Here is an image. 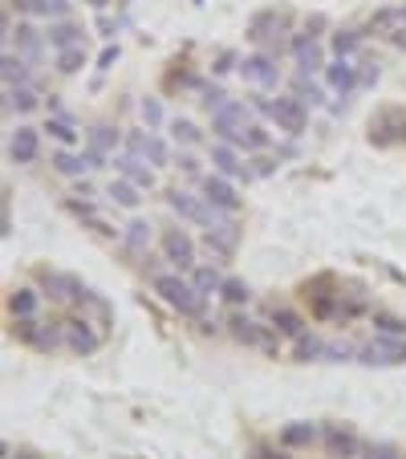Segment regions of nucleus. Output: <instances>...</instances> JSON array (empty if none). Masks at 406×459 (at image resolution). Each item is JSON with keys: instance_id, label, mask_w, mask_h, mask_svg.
<instances>
[{"instance_id": "4468645a", "label": "nucleus", "mask_w": 406, "mask_h": 459, "mask_svg": "<svg viewBox=\"0 0 406 459\" xmlns=\"http://www.w3.org/2000/svg\"><path fill=\"white\" fill-rule=\"evenodd\" d=\"M248 126V106L244 102H236V98H228L220 110H212V131L220 142H236V134Z\"/></svg>"}, {"instance_id": "1a4fd4ad", "label": "nucleus", "mask_w": 406, "mask_h": 459, "mask_svg": "<svg viewBox=\"0 0 406 459\" xmlns=\"http://www.w3.org/2000/svg\"><path fill=\"white\" fill-rule=\"evenodd\" d=\"M228 334L236 337V342H244V345H257V350H268V353H276V329L273 326H260V321H252L248 313H228Z\"/></svg>"}, {"instance_id": "dca6fc26", "label": "nucleus", "mask_w": 406, "mask_h": 459, "mask_svg": "<svg viewBox=\"0 0 406 459\" xmlns=\"http://www.w3.org/2000/svg\"><path fill=\"white\" fill-rule=\"evenodd\" d=\"M289 49H292V62H297V73L300 78H313V73H321L326 70V57H321V45L313 41L309 33H297L289 41Z\"/></svg>"}, {"instance_id": "603ef678", "label": "nucleus", "mask_w": 406, "mask_h": 459, "mask_svg": "<svg viewBox=\"0 0 406 459\" xmlns=\"http://www.w3.org/2000/svg\"><path fill=\"white\" fill-rule=\"evenodd\" d=\"M321 29H326V17H321V13H313V17L305 21V29H300V33H309L313 41H317V37H321Z\"/></svg>"}, {"instance_id": "ea45409f", "label": "nucleus", "mask_w": 406, "mask_h": 459, "mask_svg": "<svg viewBox=\"0 0 406 459\" xmlns=\"http://www.w3.org/2000/svg\"><path fill=\"white\" fill-rule=\"evenodd\" d=\"M297 358H300V362H326V342H321V337H313V334L297 337Z\"/></svg>"}, {"instance_id": "b1692460", "label": "nucleus", "mask_w": 406, "mask_h": 459, "mask_svg": "<svg viewBox=\"0 0 406 459\" xmlns=\"http://www.w3.org/2000/svg\"><path fill=\"white\" fill-rule=\"evenodd\" d=\"M118 167V175L123 179H131L134 187H142V191H150V187L159 183V175H155V167H147V163L139 159V155H131V150H126V155H114V159H110Z\"/></svg>"}, {"instance_id": "423d86ee", "label": "nucleus", "mask_w": 406, "mask_h": 459, "mask_svg": "<svg viewBox=\"0 0 406 459\" xmlns=\"http://www.w3.org/2000/svg\"><path fill=\"white\" fill-rule=\"evenodd\" d=\"M102 342H106V334H102V329H97L81 310L65 318V350H70V353H78V358H89V353L102 350Z\"/></svg>"}, {"instance_id": "f03ea898", "label": "nucleus", "mask_w": 406, "mask_h": 459, "mask_svg": "<svg viewBox=\"0 0 406 459\" xmlns=\"http://www.w3.org/2000/svg\"><path fill=\"white\" fill-rule=\"evenodd\" d=\"M252 110H260L265 118H273L276 131L284 134H300L305 131V123H309V110H305V102L300 98H265V89H257L252 94Z\"/></svg>"}, {"instance_id": "f704fd0d", "label": "nucleus", "mask_w": 406, "mask_h": 459, "mask_svg": "<svg viewBox=\"0 0 406 459\" xmlns=\"http://www.w3.org/2000/svg\"><path fill=\"white\" fill-rule=\"evenodd\" d=\"M81 313H86V318L94 321L102 334H110V326H114V310H110V301L102 297V293H89V301L81 305Z\"/></svg>"}, {"instance_id": "4be33fe9", "label": "nucleus", "mask_w": 406, "mask_h": 459, "mask_svg": "<svg viewBox=\"0 0 406 459\" xmlns=\"http://www.w3.org/2000/svg\"><path fill=\"white\" fill-rule=\"evenodd\" d=\"M398 139H406V115L402 110H382L370 123V142L390 147V142H398Z\"/></svg>"}, {"instance_id": "e433bc0d", "label": "nucleus", "mask_w": 406, "mask_h": 459, "mask_svg": "<svg viewBox=\"0 0 406 459\" xmlns=\"http://www.w3.org/2000/svg\"><path fill=\"white\" fill-rule=\"evenodd\" d=\"M106 195H110V203H118V208H131V212L142 203V187H134L131 179H123V175H118L114 183L106 187Z\"/></svg>"}, {"instance_id": "72a5a7b5", "label": "nucleus", "mask_w": 406, "mask_h": 459, "mask_svg": "<svg viewBox=\"0 0 406 459\" xmlns=\"http://www.w3.org/2000/svg\"><path fill=\"white\" fill-rule=\"evenodd\" d=\"M362 41H366L362 29H334L329 49H334V57H358L362 54Z\"/></svg>"}, {"instance_id": "5fc2aeb1", "label": "nucleus", "mask_w": 406, "mask_h": 459, "mask_svg": "<svg viewBox=\"0 0 406 459\" xmlns=\"http://www.w3.org/2000/svg\"><path fill=\"white\" fill-rule=\"evenodd\" d=\"M114 62H118V45H106V49H102V57H97V70H110Z\"/></svg>"}, {"instance_id": "4c0bfd02", "label": "nucleus", "mask_w": 406, "mask_h": 459, "mask_svg": "<svg viewBox=\"0 0 406 459\" xmlns=\"http://www.w3.org/2000/svg\"><path fill=\"white\" fill-rule=\"evenodd\" d=\"M54 62H57V73H65V78H73V73H81L86 70V45H78V49H62V54H54Z\"/></svg>"}, {"instance_id": "a18cd8bd", "label": "nucleus", "mask_w": 406, "mask_h": 459, "mask_svg": "<svg viewBox=\"0 0 406 459\" xmlns=\"http://www.w3.org/2000/svg\"><path fill=\"white\" fill-rule=\"evenodd\" d=\"M292 98H300L305 106H321V102H326V94H321L309 78H300V73H297V81H292Z\"/></svg>"}, {"instance_id": "6e6552de", "label": "nucleus", "mask_w": 406, "mask_h": 459, "mask_svg": "<svg viewBox=\"0 0 406 459\" xmlns=\"http://www.w3.org/2000/svg\"><path fill=\"white\" fill-rule=\"evenodd\" d=\"M167 208L179 216V220L199 224L203 232H207L216 220H220V216L207 208V200H203V195H191V191H183V187H171V191H167Z\"/></svg>"}, {"instance_id": "7c9ffc66", "label": "nucleus", "mask_w": 406, "mask_h": 459, "mask_svg": "<svg viewBox=\"0 0 406 459\" xmlns=\"http://www.w3.org/2000/svg\"><path fill=\"white\" fill-rule=\"evenodd\" d=\"M37 106H41L37 86H4V110L9 115H33Z\"/></svg>"}, {"instance_id": "bb28decb", "label": "nucleus", "mask_w": 406, "mask_h": 459, "mask_svg": "<svg viewBox=\"0 0 406 459\" xmlns=\"http://www.w3.org/2000/svg\"><path fill=\"white\" fill-rule=\"evenodd\" d=\"M41 297H45V293H37L33 285H17V289L9 293V318L13 321L37 318V313H41Z\"/></svg>"}, {"instance_id": "c03bdc74", "label": "nucleus", "mask_w": 406, "mask_h": 459, "mask_svg": "<svg viewBox=\"0 0 406 459\" xmlns=\"http://www.w3.org/2000/svg\"><path fill=\"white\" fill-rule=\"evenodd\" d=\"M374 334H390V337H406V321L394 318V313H370Z\"/></svg>"}, {"instance_id": "c85d7f7f", "label": "nucleus", "mask_w": 406, "mask_h": 459, "mask_svg": "<svg viewBox=\"0 0 406 459\" xmlns=\"http://www.w3.org/2000/svg\"><path fill=\"white\" fill-rule=\"evenodd\" d=\"M0 73H4V86H33V62H25L13 49H4L0 57Z\"/></svg>"}, {"instance_id": "f8f14e48", "label": "nucleus", "mask_w": 406, "mask_h": 459, "mask_svg": "<svg viewBox=\"0 0 406 459\" xmlns=\"http://www.w3.org/2000/svg\"><path fill=\"white\" fill-rule=\"evenodd\" d=\"M240 78L252 81L257 89H276V81H281L276 54H268V49H260V54H248L244 62H240Z\"/></svg>"}, {"instance_id": "39448f33", "label": "nucleus", "mask_w": 406, "mask_h": 459, "mask_svg": "<svg viewBox=\"0 0 406 459\" xmlns=\"http://www.w3.org/2000/svg\"><path fill=\"white\" fill-rule=\"evenodd\" d=\"M4 41H9L13 54H21L25 62H41L45 49H49V41H45V29H37L33 21H21V25H13L9 17H4Z\"/></svg>"}, {"instance_id": "412c9836", "label": "nucleus", "mask_w": 406, "mask_h": 459, "mask_svg": "<svg viewBox=\"0 0 406 459\" xmlns=\"http://www.w3.org/2000/svg\"><path fill=\"white\" fill-rule=\"evenodd\" d=\"M45 41H49L54 54L78 49V45H86V29H81L78 21H49V25H45Z\"/></svg>"}, {"instance_id": "c9c22d12", "label": "nucleus", "mask_w": 406, "mask_h": 459, "mask_svg": "<svg viewBox=\"0 0 406 459\" xmlns=\"http://www.w3.org/2000/svg\"><path fill=\"white\" fill-rule=\"evenodd\" d=\"M118 142H123V134L114 131V126H94V131H89V147L86 150H94V155H102V159H114V147Z\"/></svg>"}, {"instance_id": "5701e85b", "label": "nucleus", "mask_w": 406, "mask_h": 459, "mask_svg": "<svg viewBox=\"0 0 406 459\" xmlns=\"http://www.w3.org/2000/svg\"><path fill=\"white\" fill-rule=\"evenodd\" d=\"M321 443H326L337 459H353L358 451H362V439H358L350 427H342V423H326V427H321Z\"/></svg>"}, {"instance_id": "bf43d9fd", "label": "nucleus", "mask_w": 406, "mask_h": 459, "mask_svg": "<svg viewBox=\"0 0 406 459\" xmlns=\"http://www.w3.org/2000/svg\"><path fill=\"white\" fill-rule=\"evenodd\" d=\"M248 459H289V455H281V451H265V447H257Z\"/></svg>"}, {"instance_id": "58836bf2", "label": "nucleus", "mask_w": 406, "mask_h": 459, "mask_svg": "<svg viewBox=\"0 0 406 459\" xmlns=\"http://www.w3.org/2000/svg\"><path fill=\"white\" fill-rule=\"evenodd\" d=\"M171 139L179 142V147H199V126L191 123V118H175V123H171Z\"/></svg>"}, {"instance_id": "de8ad7c7", "label": "nucleus", "mask_w": 406, "mask_h": 459, "mask_svg": "<svg viewBox=\"0 0 406 459\" xmlns=\"http://www.w3.org/2000/svg\"><path fill=\"white\" fill-rule=\"evenodd\" d=\"M199 102H203V110L212 115V110H220L224 102H228V94H224L220 86H203V89H199Z\"/></svg>"}, {"instance_id": "2f4dec72", "label": "nucleus", "mask_w": 406, "mask_h": 459, "mask_svg": "<svg viewBox=\"0 0 406 459\" xmlns=\"http://www.w3.org/2000/svg\"><path fill=\"white\" fill-rule=\"evenodd\" d=\"M187 276H191V285H195V289H199V297H203V301L220 297L224 281H228V276H224V273H220V268H216V265H195V268H191V273H187Z\"/></svg>"}, {"instance_id": "79ce46f5", "label": "nucleus", "mask_w": 406, "mask_h": 459, "mask_svg": "<svg viewBox=\"0 0 406 459\" xmlns=\"http://www.w3.org/2000/svg\"><path fill=\"white\" fill-rule=\"evenodd\" d=\"M139 115H142V123H147V131H159V126L167 123L159 98H142V102H139Z\"/></svg>"}, {"instance_id": "473e14b6", "label": "nucleus", "mask_w": 406, "mask_h": 459, "mask_svg": "<svg viewBox=\"0 0 406 459\" xmlns=\"http://www.w3.org/2000/svg\"><path fill=\"white\" fill-rule=\"evenodd\" d=\"M232 147L248 150V155H265V150L273 147V134H268V131H265V126H260V123H248L244 131L236 134V142H232Z\"/></svg>"}, {"instance_id": "a19ab883", "label": "nucleus", "mask_w": 406, "mask_h": 459, "mask_svg": "<svg viewBox=\"0 0 406 459\" xmlns=\"http://www.w3.org/2000/svg\"><path fill=\"white\" fill-rule=\"evenodd\" d=\"M220 297L228 301V305H236V310H244L248 301H252V289H248L244 281H236V276H228V281H224V289H220Z\"/></svg>"}, {"instance_id": "09e8293b", "label": "nucleus", "mask_w": 406, "mask_h": 459, "mask_svg": "<svg viewBox=\"0 0 406 459\" xmlns=\"http://www.w3.org/2000/svg\"><path fill=\"white\" fill-rule=\"evenodd\" d=\"M240 62H244V57H240L236 49H224V54L212 62V73L216 78H220V73H232V70H240Z\"/></svg>"}, {"instance_id": "393cba45", "label": "nucleus", "mask_w": 406, "mask_h": 459, "mask_svg": "<svg viewBox=\"0 0 406 459\" xmlns=\"http://www.w3.org/2000/svg\"><path fill=\"white\" fill-rule=\"evenodd\" d=\"M317 439H321V427L317 423H305V419H297V423H284L281 435H276V443H281L284 451H305V447H313Z\"/></svg>"}, {"instance_id": "f257e3e1", "label": "nucleus", "mask_w": 406, "mask_h": 459, "mask_svg": "<svg viewBox=\"0 0 406 459\" xmlns=\"http://www.w3.org/2000/svg\"><path fill=\"white\" fill-rule=\"evenodd\" d=\"M150 289L159 293L163 305H171L179 318L203 321V305H207V301L199 297V289L191 285V276H183V273H150Z\"/></svg>"}, {"instance_id": "7ed1b4c3", "label": "nucleus", "mask_w": 406, "mask_h": 459, "mask_svg": "<svg viewBox=\"0 0 406 459\" xmlns=\"http://www.w3.org/2000/svg\"><path fill=\"white\" fill-rule=\"evenodd\" d=\"M37 289L49 301H62V305H73V310H81L89 293H94L86 281H78L73 273H62V268H37Z\"/></svg>"}, {"instance_id": "49530a36", "label": "nucleus", "mask_w": 406, "mask_h": 459, "mask_svg": "<svg viewBox=\"0 0 406 459\" xmlns=\"http://www.w3.org/2000/svg\"><path fill=\"white\" fill-rule=\"evenodd\" d=\"M326 362H358V345H350V342H326Z\"/></svg>"}, {"instance_id": "c756f323", "label": "nucleus", "mask_w": 406, "mask_h": 459, "mask_svg": "<svg viewBox=\"0 0 406 459\" xmlns=\"http://www.w3.org/2000/svg\"><path fill=\"white\" fill-rule=\"evenodd\" d=\"M268 321H273V329L281 337H289V342L305 337V318H300V313H292L289 305H273V310H268Z\"/></svg>"}, {"instance_id": "680f3d73", "label": "nucleus", "mask_w": 406, "mask_h": 459, "mask_svg": "<svg viewBox=\"0 0 406 459\" xmlns=\"http://www.w3.org/2000/svg\"><path fill=\"white\" fill-rule=\"evenodd\" d=\"M402 21H406V4H402Z\"/></svg>"}, {"instance_id": "0eeeda50", "label": "nucleus", "mask_w": 406, "mask_h": 459, "mask_svg": "<svg viewBox=\"0 0 406 459\" xmlns=\"http://www.w3.org/2000/svg\"><path fill=\"white\" fill-rule=\"evenodd\" d=\"M199 195L207 200V208H212L216 216H236L240 212V191L232 187L228 175H220V171H212V175H203L199 179Z\"/></svg>"}, {"instance_id": "f3484780", "label": "nucleus", "mask_w": 406, "mask_h": 459, "mask_svg": "<svg viewBox=\"0 0 406 459\" xmlns=\"http://www.w3.org/2000/svg\"><path fill=\"white\" fill-rule=\"evenodd\" d=\"M126 150L131 155H139V159H150V167H167L171 155H167V142L159 139V134H142V131H131L126 134Z\"/></svg>"}, {"instance_id": "9d476101", "label": "nucleus", "mask_w": 406, "mask_h": 459, "mask_svg": "<svg viewBox=\"0 0 406 459\" xmlns=\"http://www.w3.org/2000/svg\"><path fill=\"white\" fill-rule=\"evenodd\" d=\"M240 244V224L236 216H220V220L212 224V228L203 232V248L212 252L216 265H224V260H232V252H236Z\"/></svg>"}, {"instance_id": "13d9d810", "label": "nucleus", "mask_w": 406, "mask_h": 459, "mask_svg": "<svg viewBox=\"0 0 406 459\" xmlns=\"http://www.w3.org/2000/svg\"><path fill=\"white\" fill-rule=\"evenodd\" d=\"M97 29H102V37H114L118 33V21H110L106 13H102V17H97Z\"/></svg>"}, {"instance_id": "ddd939ff", "label": "nucleus", "mask_w": 406, "mask_h": 459, "mask_svg": "<svg viewBox=\"0 0 406 459\" xmlns=\"http://www.w3.org/2000/svg\"><path fill=\"white\" fill-rule=\"evenodd\" d=\"M163 260H167L175 273H191L195 268V244L183 228H167L163 232Z\"/></svg>"}, {"instance_id": "9b49d317", "label": "nucleus", "mask_w": 406, "mask_h": 459, "mask_svg": "<svg viewBox=\"0 0 406 459\" xmlns=\"http://www.w3.org/2000/svg\"><path fill=\"white\" fill-rule=\"evenodd\" d=\"M358 362L362 366H398V362H406V337L374 334L370 345H358Z\"/></svg>"}, {"instance_id": "20e7f679", "label": "nucleus", "mask_w": 406, "mask_h": 459, "mask_svg": "<svg viewBox=\"0 0 406 459\" xmlns=\"http://www.w3.org/2000/svg\"><path fill=\"white\" fill-rule=\"evenodd\" d=\"M13 337L37 353H57L65 345V321H41V318L13 321Z\"/></svg>"}, {"instance_id": "8fccbe9b", "label": "nucleus", "mask_w": 406, "mask_h": 459, "mask_svg": "<svg viewBox=\"0 0 406 459\" xmlns=\"http://www.w3.org/2000/svg\"><path fill=\"white\" fill-rule=\"evenodd\" d=\"M171 167H179L187 179H203V175H199V159H195L191 150H183V155H175V163H171Z\"/></svg>"}, {"instance_id": "4d7b16f0", "label": "nucleus", "mask_w": 406, "mask_h": 459, "mask_svg": "<svg viewBox=\"0 0 406 459\" xmlns=\"http://www.w3.org/2000/svg\"><path fill=\"white\" fill-rule=\"evenodd\" d=\"M386 41L394 45V49H406V21H402V25H398V29H390V33H386Z\"/></svg>"}, {"instance_id": "a211bd4d", "label": "nucleus", "mask_w": 406, "mask_h": 459, "mask_svg": "<svg viewBox=\"0 0 406 459\" xmlns=\"http://www.w3.org/2000/svg\"><path fill=\"white\" fill-rule=\"evenodd\" d=\"M37 155H41V131L37 126H17L9 134V159L17 167H29V163H37Z\"/></svg>"}, {"instance_id": "3c124183", "label": "nucleus", "mask_w": 406, "mask_h": 459, "mask_svg": "<svg viewBox=\"0 0 406 459\" xmlns=\"http://www.w3.org/2000/svg\"><path fill=\"white\" fill-rule=\"evenodd\" d=\"M358 70H362V86H374V81H378V62L362 57V62H358Z\"/></svg>"}, {"instance_id": "6e6d98bb", "label": "nucleus", "mask_w": 406, "mask_h": 459, "mask_svg": "<svg viewBox=\"0 0 406 459\" xmlns=\"http://www.w3.org/2000/svg\"><path fill=\"white\" fill-rule=\"evenodd\" d=\"M252 163H257V167H252V175H273V171H276V159H265V155H257Z\"/></svg>"}, {"instance_id": "aec40b11", "label": "nucleus", "mask_w": 406, "mask_h": 459, "mask_svg": "<svg viewBox=\"0 0 406 459\" xmlns=\"http://www.w3.org/2000/svg\"><path fill=\"white\" fill-rule=\"evenodd\" d=\"M212 167L228 179H252V167L240 159V147L232 142H212Z\"/></svg>"}, {"instance_id": "37998d69", "label": "nucleus", "mask_w": 406, "mask_h": 459, "mask_svg": "<svg viewBox=\"0 0 406 459\" xmlns=\"http://www.w3.org/2000/svg\"><path fill=\"white\" fill-rule=\"evenodd\" d=\"M402 25V9H378L370 17V33H378V37H386L390 29H398Z\"/></svg>"}, {"instance_id": "a878e982", "label": "nucleus", "mask_w": 406, "mask_h": 459, "mask_svg": "<svg viewBox=\"0 0 406 459\" xmlns=\"http://www.w3.org/2000/svg\"><path fill=\"white\" fill-rule=\"evenodd\" d=\"M41 131L49 134L57 147H65V150H73L81 142V126H78V118H73L70 110H65V115H49V123H45Z\"/></svg>"}, {"instance_id": "cd10ccee", "label": "nucleus", "mask_w": 406, "mask_h": 459, "mask_svg": "<svg viewBox=\"0 0 406 459\" xmlns=\"http://www.w3.org/2000/svg\"><path fill=\"white\" fill-rule=\"evenodd\" d=\"M150 240H155V224H150V220H131L123 228V240H118V244H123L131 257H147Z\"/></svg>"}, {"instance_id": "2eb2a0df", "label": "nucleus", "mask_w": 406, "mask_h": 459, "mask_svg": "<svg viewBox=\"0 0 406 459\" xmlns=\"http://www.w3.org/2000/svg\"><path fill=\"white\" fill-rule=\"evenodd\" d=\"M326 81H329V89L345 102L353 89H362V70H358L353 57H334V62L326 65Z\"/></svg>"}, {"instance_id": "864d4df0", "label": "nucleus", "mask_w": 406, "mask_h": 459, "mask_svg": "<svg viewBox=\"0 0 406 459\" xmlns=\"http://www.w3.org/2000/svg\"><path fill=\"white\" fill-rule=\"evenodd\" d=\"M366 459H398V451L390 447V443H378V447L366 451Z\"/></svg>"}, {"instance_id": "6ab92c4d", "label": "nucleus", "mask_w": 406, "mask_h": 459, "mask_svg": "<svg viewBox=\"0 0 406 459\" xmlns=\"http://www.w3.org/2000/svg\"><path fill=\"white\" fill-rule=\"evenodd\" d=\"M13 9L25 21H70V0H13Z\"/></svg>"}, {"instance_id": "052dcab7", "label": "nucleus", "mask_w": 406, "mask_h": 459, "mask_svg": "<svg viewBox=\"0 0 406 459\" xmlns=\"http://www.w3.org/2000/svg\"><path fill=\"white\" fill-rule=\"evenodd\" d=\"M86 4H89V9H97V13H102V9H106V4H110V0H86Z\"/></svg>"}]
</instances>
